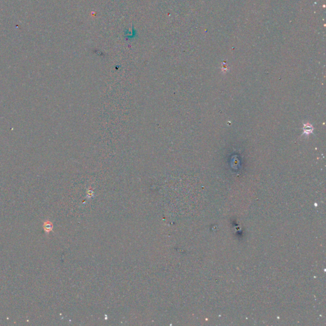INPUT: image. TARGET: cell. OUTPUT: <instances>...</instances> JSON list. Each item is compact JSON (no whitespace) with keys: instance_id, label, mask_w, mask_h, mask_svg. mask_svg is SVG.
<instances>
[{"instance_id":"obj_2","label":"cell","mask_w":326,"mask_h":326,"mask_svg":"<svg viewBox=\"0 0 326 326\" xmlns=\"http://www.w3.org/2000/svg\"><path fill=\"white\" fill-rule=\"evenodd\" d=\"M313 130V128L311 125L310 124H305V127H304V131H305V133H307V134H308L310 133H311Z\"/></svg>"},{"instance_id":"obj_1","label":"cell","mask_w":326,"mask_h":326,"mask_svg":"<svg viewBox=\"0 0 326 326\" xmlns=\"http://www.w3.org/2000/svg\"><path fill=\"white\" fill-rule=\"evenodd\" d=\"M44 229L45 230V231L46 232H49L52 230V223H51L50 222H46L44 224Z\"/></svg>"}]
</instances>
